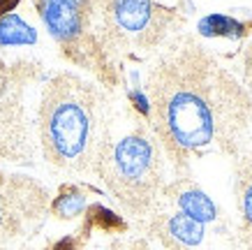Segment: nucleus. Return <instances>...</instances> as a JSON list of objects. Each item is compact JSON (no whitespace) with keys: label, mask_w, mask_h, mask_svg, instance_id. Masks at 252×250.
<instances>
[{"label":"nucleus","mask_w":252,"mask_h":250,"mask_svg":"<svg viewBox=\"0 0 252 250\" xmlns=\"http://www.w3.org/2000/svg\"><path fill=\"white\" fill-rule=\"evenodd\" d=\"M67 2H72V5H77L79 9H84L86 5H88V0H67Z\"/></svg>","instance_id":"nucleus-12"},{"label":"nucleus","mask_w":252,"mask_h":250,"mask_svg":"<svg viewBox=\"0 0 252 250\" xmlns=\"http://www.w3.org/2000/svg\"><path fill=\"white\" fill-rule=\"evenodd\" d=\"M0 218H2V213H0Z\"/></svg>","instance_id":"nucleus-13"},{"label":"nucleus","mask_w":252,"mask_h":250,"mask_svg":"<svg viewBox=\"0 0 252 250\" xmlns=\"http://www.w3.org/2000/svg\"><path fill=\"white\" fill-rule=\"evenodd\" d=\"M104 179L118 202L130 211H144L160 188V158L155 146L141 135L121 139L107 160H102Z\"/></svg>","instance_id":"nucleus-3"},{"label":"nucleus","mask_w":252,"mask_h":250,"mask_svg":"<svg viewBox=\"0 0 252 250\" xmlns=\"http://www.w3.org/2000/svg\"><path fill=\"white\" fill-rule=\"evenodd\" d=\"M35 39H37L35 31L26 21H21L16 14H7L0 19V44L2 46L32 44Z\"/></svg>","instance_id":"nucleus-6"},{"label":"nucleus","mask_w":252,"mask_h":250,"mask_svg":"<svg viewBox=\"0 0 252 250\" xmlns=\"http://www.w3.org/2000/svg\"><path fill=\"white\" fill-rule=\"evenodd\" d=\"M42 19L51 35L63 42L77 37L84 28V12L67 0H42L39 2Z\"/></svg>","instance_id":"nucleus-5"},{"label":"nucleus","mask_w":252,"mask_h":250,"mask_svg":"<svg viewBox=\"0 0 252 250\" xmlns=\"http://www.w3.org/2000/svg\"><path fill=\"white\" fill-rule=\"evenodd\" d=\"M84 206H86V197L81 192H67V195L58 197L56 213L61 218H74V215H79V213L84 211Z\"/></svg>","instance_id":"nucleus-10"},{"label":"nucleus","mask_w":252,"mask_h":250,"mask_svg":"<svg viewBox=\"0 0 252 250\" xmlns=\"http://www.w3.org/2000/svg\"><path fill=\"white\" fill-rule=\"evenodd\" d=\"M104 12L116 31L137 42L151 44L160 37L164 21L158 0H104Z\"/></svg>","instance_id":"nucleus-4"},{"label":"nucleus","mask_w":252,"mask_h":250,"mask_svg":"<svg viewBox=\"0 0 252 250\" xmlns=\"http://www.w3.org/2000/svg\"><path fill=\"white\" fill-rule=\"evenodd\" d=\"M238 202H241L245 232L252 236V158H248L245 167L241 169V176H238Z\"/></svg>","instance_id":"nucleus-9"},{"label":"nucleus","mask_w":252,"mask_h":250,"mask_svg":"<svg viewBox=\"0 0 252 250\" xmlns=\"http://www.w3.org/2000/svg\"><path fill=\"white\" fill-rule=\"evenodd\" d=\"M155 132L171 155L218 146L234 153L252 118L243 86L194 37H178L148 72Z\"/></svg>","instance_id":"nucleus-1"},{"label":"nucleus","mask_w":252,"mask_h":250,"mask_svg":"<svg viewBox=\"0 0 252 250\" xmlns=\"http://www.w3.org/2000/svg\"><path fill=\"white\" fill-rule=\"evenodd\" d=\"M178 206H181V211L188 215V218L197 220V222H211L215 218V206L213 202L201 192V190H188L183 192L181 197H178Z\"/></svg>","instance_id":"nucleus-7"},{"label":"nucleus","mask_w":252,"mask_h":250,"mask_svg":"<svg viewBox=\"0 0 252 250\" xmlns=\"http://www.w3.org/2000/svg\"><path fill=\"white\" fill-rule=\"evenodd\" d=\"M169 234L174 236L176 241L188 243V246H197L204 239V227H201V222L181 213V215H174L169 220Z\"/></svg>","instance_id":"nucleus-8"},{"label":"nucleus","mask_w":252,"mask_h":250,"mask_svg":"<svg viewBox=\"0 0 252 250\" xmlns=\"http://www.w3.org/2000/svg\"><path fill=\"white\" fill-rule=\"evenodd\" d=\"M39 135L46 160L65 169H88L104 153L102 98L91 83L61 74L39 107Z\"/></svg>","instance_id":"nucleus-2"},{"label":"nucleus","mask_w":252,"mask_h":250,"mask_svg":"<svg viewBox=\"0 0 252 250\" xmlns=\"http://www.w3.org/2000/svg\"><path fill=\"white\" fill-rule=\"evenodd\" d=\"M245 76H248V83H252V44L245 51Z\"/></svg>","instance_id":"nucleus-11"}]
</instances>
